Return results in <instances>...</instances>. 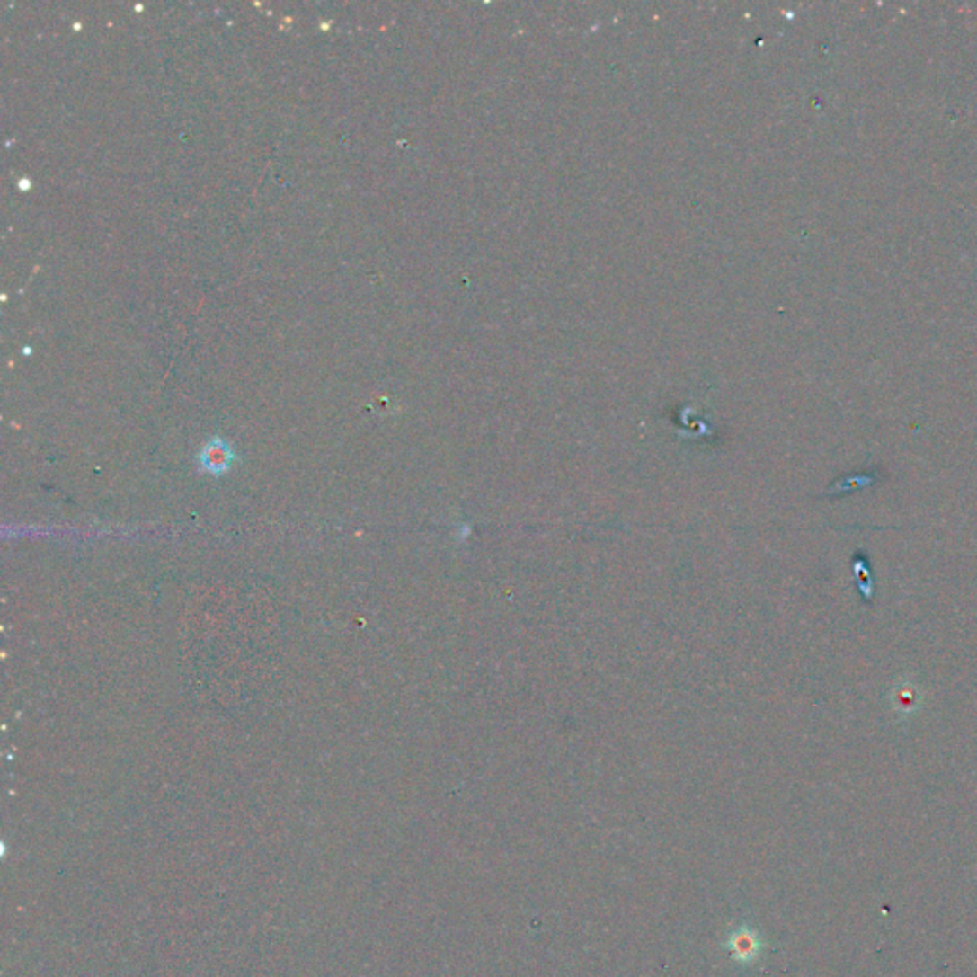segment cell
Here are the masks:
<instances>
[{
  "label": "cell",
  "mask_w": 977,
  "mask_h": 977,
  "mask_svg": "<svg viewBox=\"0 0 977 977\" xmlns=\"http://www.w3.org/2000/svg\"><path fill=\"white\" fill-rule=\"evenodd\" d=\"M234 460H235L234 449H231V445L220 438L210 440L203 449H200L199 458H197L199 468L212 475L226 474L231 468Z\"/></svg>",
  "instance_id": "cell-1"
},
{
  "label": "cell",
  "mask_w": 977,
  "mask_h": 977,
  "mask_svg": "<svg viewBox=\"0 0 977 977\" xmlns=\"http://www.w3.org/2000/svg\"><path fill=\"white\" fill-rule=\"evenodd\" d=\"M725 945H727V951L732 953V958L741 964L754 963L764 947L759 936L747 926H741L735 929V932H732Z\"/></svg>",
  "instance_id": "cell-2"
}]
</instances>
